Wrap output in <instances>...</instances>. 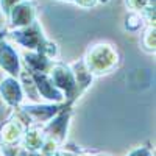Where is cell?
I'll return each mask as SVG.
<instances>
[{
    "mask_svg": "<svg viewBox=\"0 0 156 156\" xmlns=\"http://www.w3.org/2000/svg\"><path fill=\"white\" fill-rule=\"evenodd\" d=\"M140 44L144 47L145 51H154V25H148V27L144 30V34H142Z\"/></svg>",
    "mask_w": 156,
    "mask_h": 156,
    "instance_id": "13",
    "label": "cell"
},
{
    "mask_svg": "<svg viewBox=\"0 0 156 156\" xmlns=\"http://www.w3.org/2000/svg\"><path fill=\"white\" fill-rule=\"evenodd\" d=\"M83 64L90 75L109 73L119 64V53L112 44L97 42L87 48Z\"/></svg>",
    "mask_w": 156,
    "mask_h": 156,
    "instance_id": "2",
    "label": "cell"
},
{
    "mask_svg": "<svg viewBox=\"0 0 156 156\" xmlns=\"http://www.w3.org/2000/svg\"><path fill=\"white\" fill-rule=\"evenodd\" d=\"M142 25H144V19H142V16L137 14V12H129L126 16V23H125L126 30L137 31V30H140Z\"/></svg>",
    "mask_w": 156,
    "mask_h": 156,
    "instance_id": "15",
    "label": "cell"
},
{
    "mask_svg": "<svg viewBox=\"0 0 156 156\" xmlns=\"http://www.w3.org/2000/svg\"><path fill=\"white\" fill-rule=\"evenodd\" d=\"M67 120H69V114L62 111L56 119H53L47 125L45 133H47L50 140L62 142L64 136H66V131H67Z\"/></svg>",
    "mask_w": 156,
    "mask_h": 156,
    "instance_id": "9",
    "label": "cell"
},
{
    "mask_svg": "<svg viewBox=\"0 0 156 156\" xmlns=\"http://www.w3.org/2000/svg\"><path fill=\"white\" fill-rule=\"evenodd\" d=\"M23 145L28 151H34L44 145V131L39 128H31L25 133V140Z\"/></svg>",
    "mask_w": 156,
    "mask_h": 156,
    "instance_id": "12",
    "label": "cell"
},
{
    "mask_svg": "<svg viewBox=\"0 0 156 156\" xmlns=\"http://www.w3.org/2000/svg\"><path fill=\"white\" fill-rule=\"evenodd\" d=\"M0 67L12 78L19 76L20 73V61L17 50L12 47L8 39H5L3 33L0 31Z\"/></svg>",
    "mask_w": 156,
    "mask_h": 156,
    "instance_id": "5",
    "label": "cell"
},
{
    "mask_svg": "<svg viewBox=\"0 0 156 156\" xmlns=\"http://www.w3.org/2000/svg\"><path fill=\"white\" fill-rule=\"evenodd\" d=\"M19 2H22V0H0V11H2V14L8 19L11 9L14 8Z\"/></svg>",
    "mask_w": 156,
    "mask_h": 156,
    "instance_id": "16",
    "label": "cell"
},
{
    "mask_svg": "<svg viewBox=\"0 0 156 156\" xmlns=\"http://www.w3.org/2000/svg\"><path fill=\"white\" fill-rule=\"evenodd\" d=\"M128 156H151V151H150V148L144 147V148H137V150L131 151Z\"/></svg>",
    "mask_w": 156,
    "mask_h": 156,
    "instance_id": "18",
    "label": "cell"
},
{
    "mask_svg": "<svg viewBox=\"0 0 156 156\" xmlns=\"http://www.w3.org/2000/svg\"><path fill=\"white\" fill-rule=\"evenodd\" d=\"M2 33H3L5 39H8V41L11 39L12 42L27 48L28 51H37V53H42L50 59H53L58 55V45L45 37L42 27L39 25L37 20H34L28 27L16 28L11 31L2 30Z\"/></svg>",
    "mask_w": 156,
    "mask_h": 156,
    "instance_id": "1",
    "label": "cell"
},
{
    "mask_svg": "<svg viewBox=\"0 0 156 156\" xmlns=\"http://www.w3.org/2000/svg\"><path fill=\"white\" fill-rule=\"evenodd\" d=\"M64 2H73V0H64Z\"/></svg>",
    "mask_w": 156,
    "mask_h": 156,
    "instance_id": "20",
    "label": "cell"
},
{
    "mask_svg": "<svg viewBox=\"0 0 156 156\" xmlns=\"http://www.w3.org/2000/svg\"><path fill=\"white\" fill-rule=\"evenodd\" d=\"M22 131H23V128L20 126V123L17 120L5 123L2 126V134H0L2 139H0V144L5 145V147L16 144V142L20 139V136H22Z\"/></svg>",
    "mask_w": 156,
    "mask_h": 156,
    "instance_id": "11",
    "label": "cell"
},
{
    "mask_svg": "<svg viewBox=\"0 0 156 156\" xmlns=\"http://www.w3.org/2000/svg\"><path fill=\"white\" fill-rule=\"evenodd\" d=\"M50 73H51V76H50L51 83L55 84L56 89L62 90L69 100H73L81 94L80 89H78V84H76L75 73L70 66H66V64H61V62L53 64Z\"/></svg>",
    "mask_w": 156,
    "mask_h": 156,
    "instance_id": "3",
    "label": "cell"
},
{
    "mask_svg": "<svg viewBox=\"0 0 156 156\" xmlns=\"http://www.w3.org/2000/svg\"><path fill=\"white\" fill-rule=\"evenodd\" d=\"M12 30L28 27L36 20V2L34 0H22L11 9L8 16Z\"/></svg>",
    "mask_w": 156,
    "mask_h": 156,
    "instance_id": "4",
    "label": "cell"
},
{
    "mask_svg": "<svg viewBox=\"0 0 156 156\" xmlns=\"http://www.w3.org/2000/svg\"><path fill=\"white\" fill-rule=\"evenodd\" d=\"M23 64L30 73H48L53 67V59L47 58L37 51H25L23 53Z\"/></svg>",
    "mask_w": 156,
    "mask_h": 156,
    "instance_id": "8",
    "label": "cell"
},
{
    "mask_svg": "<svg viewBox=\"0 0 156 156\" xmlns=\"http://www.w3.org/2000/svg\"><path fill=\"white\" fill-rule=\"evenodd\" d=\"M109 0H98V3H108Z\"/></svg>",
    "mask_w": 156,
    "mask_h": 156,
    "instance_id": "19",
    "label": "cell"
},
{
    "mask_svg": "<svg viewBox=\"0 0 156 156\" xmlns=\"http://www.w3.org/2000/svg\"><path fill=\"white\" fill-rule=\"evenodd\" d=\"M0 95L5 100L6 105L16 108L20 105V101L23 100V90L20 83L12 76H8L0 83Z\"/></svg>",
    "mask_w": 156,
    "mask_h": 156,
    "instance_id": "6",
    "label": "cell"
},
{
    "mask_svg": "<svg viewBox=\"0 0 156 156\" xmlns=\"http://www.w3.org/2000/svg\"><path fill=\"white\" fill-rule=\"evenodd\" d=\"M125 5L131 12L140 14L147 6H154V0H125Z\"/></svg>",
    "mask_w": 156,
    "mask_h": 156,
    "instance_id": "14",
    "label": "cell"
},
{
    "mask_svg": "<svg viewBox=\"0 0 156 156\" xmlns=\"http://www.w3.org/2000/svg\"><path fill=\"white\" fill-rule=\"evenodd\" d=\"M22 112L28 115V123H30V119L36 120V122H44V120H48L50 117H53L56 112H58V106H45V105H41V106H23L22 108Z\"/></svg>",
    "mask_w": 156,
    "mask_h": 156,
    "instance_id": "10",
    "label": "cell"
},
{
    "mask_svg": "<svg viewBox=\"0 0 156 156\" xmlns=\"http://www.w3.org/2000/svg\"><path fill=\"white\" fill-rule=\"evenodd\" d=\"M30 76L33 78L37 92L44 98L51 100V101H61L62 100V97H64L62 92L55 87V84L51 83L50 76L47 73H30Z\"/></svg>",
    "mask_w": 156,
    "mask_h": 156,
    "instance_id": "7",
    "label": "cell"
},
{
    "mask_svg": "<svg viewBox=\"0 0 156 156\" xmlns=\"http://www.w3.org/2000/svg\"><path fill=\"white\" fill-rule=\"evenodd\" d=\"M73 3H76L80 8H94L98 0H73Z\"/></svg>",
    "mask_w": 156,
    "mask_h": 156,
    "instance_id": "17",
    "label": "cell"
}]
</instances>
